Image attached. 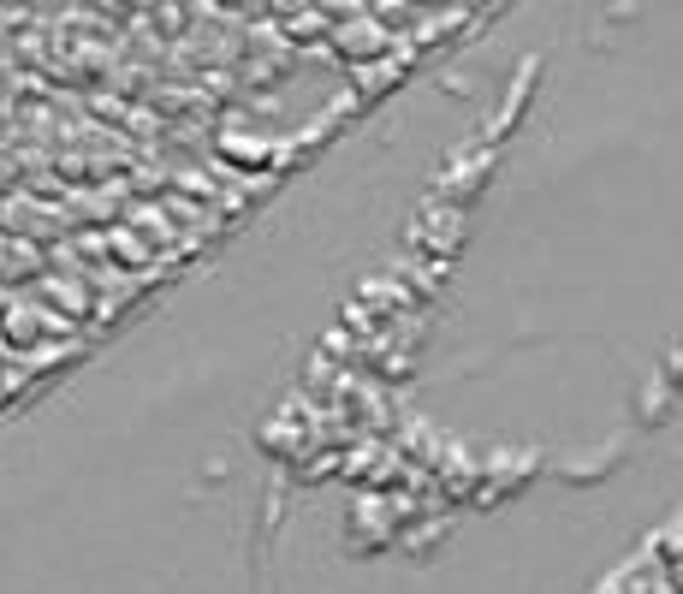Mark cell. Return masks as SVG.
I'll return each instance as SVG.
<instances>
[{
	"mask_svg": "<svg viewBox=\"0 0 683 594\" xmlns=\"http://www.w3.org/2000/svg\"><path fill=\"white\" fill-rule=\"evenodd\" d=\"M327 42H333V54H339V60L369 66V60H381V54L392 48V31H387L381 19H369V12H351V19L327 24Z\"/></svg>",
	"mask_w": 683,
	"mask_h": 594,
	"instance_id": "6da1fadb",
	"label": "cell"
},
{
	"mask_svg": "<svg viewBox=\"0 0 683 594\" xmlns=\"http://www.w3.org/2000/svg\"><path fill=\"white\" fill-rule=\"evenodd\" d=\"M221 155H226V167H238V172H261V167H273L280 161V149H273V137H256V132H221Z\"/></svg>",
	"mask_w": 683,
	"mask_h": 594,
	"instance_id": "7a4b0ae2",
	"label": "cell"
},
{
	"mask_svg": "<svg viewBox=\"0 0 683 594\" xmlns=\"http://www.w3.org/2000/svg\"><path fill=\"white\" fill-rule=\"evenodd\" d=\"M36 292L48 298V303H54V310H60V315H71V322H83V315L96 310L90 285H83V280H66V273H42V280H36Z\"/></svg>",
	"mask_w": 683,
	"mask_h": 594,
	"instance_id": "3957f363",
	"label": "cell"
},
{
	"mask_svg": "<svg viewBox=\"0 0 683 594\" xmlns=\"http://www.w3.org/2000/svg\"><path fill=\"white\" fill-rule=\"evenodd\" d=\"M108 244H113V256H120V268H137V273H149L155 250H149V244H143L131 226H113V232H108Z\"/></svg>",
	"mask_w": 683,
	"mask_h": 594,
	"instance_id": "277c9868",
	"label": "cell"
},
{
	"mask_svg": "<svg viewBox=\"0 0 683 594\" xmlns=\"http://www.w3.org/2000/svg\"><path fill=\"white\" fill-rule=\"evenodd\" d=\"M131 221H137L143 232H149V238H167V232H172V226H167V221H161V214H155V209H131Z\"/></svg>",
	"mask_w": 683,
	"mask_h": 594,
	"instance_id": "5b68a950",
	"label": "cell"
},
{
	"mask_svg": "<svg viewBox=\"0 0 683 594\" xmlns=\"http://www.w3.org/2000/svg\"><path fill=\"white\" fill-rule=\"evenodd\" d=\"M7 310H12V285L0 280V315H7Z\"/></svg>",
	"mask_w": 683,
	"mask_h": 594,
	"instance_id": "8992f818",
	"label": "cell"
}]
</instances>
